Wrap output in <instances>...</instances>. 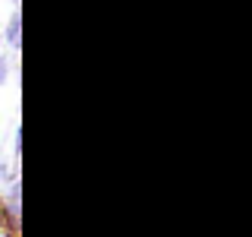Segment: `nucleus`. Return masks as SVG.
I'll return each instance as SVG.
<instances>
[{
  "instance_id": "3",
  "label": "nucleus",
  "mask_w": 252,
  "mask_h": 237,
  "mask_svg": "<svg viewBox=\"0 0 252 237\" xmlns=\"http://www.w3.org/2000/svg\"><path fill=\"white\" fill-rule=\"evenodd\" d=\"M6 76H10V57H6V54H0V85L6 82Z\"/></svg>"
},
{
  "instance_id": "2",
  "label": "nucleus",
  "mask_w": 252,
  "mask_h": 237,
  "mask_svg": "<svg viewBox=\"0 0 252 237\" xmlns=\"http://www.w3.org/2000/svg\"><path fill=\"white\" fill-rule=\"evenodd\" d=\"M13 177H19L16 168H13L10 161H0V196H3V190H6V184H10Z\"/></svg>"
},
{
  "instance_id": "1",
  "label": "nucleus",
  "mask_w": 252,
  "mask_h": 237,
  "mask_svg": "<svg viewBox=\"0 0 252 237\" xmlns=\"http://www.w3.org/2000/svg\"><path fill=\"white\" fill-rule=\"evenodd\" d=\"M3 41L10 44V47H19V41H22V16H19V10H13V13H10V19H6Z\"/></svg>"
},
{
  "instance_id": "4",
  "label": "nucleus",
  "mask_w": 252,
  "mask_h": 237,
  "mask_svg": "<svg viewBox=\"0 0 252 237\" xmlns=\"http://www.w3.org/2000/svg\"><path fill=\"white\" fill-rule=\"evenodd\" d=\"M10 3H19V0H10Z\"/></svg>"
}]
</instances>
